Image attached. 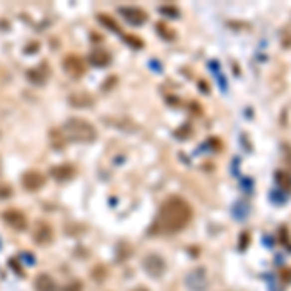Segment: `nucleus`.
I'll list each match as a JSON object with an SVG mask.
<instances>
[{"label": "nucleus", "mask_w": 291, "mask_h": 291, "mask_svg": "<svg viewBox=\"0 0 291 291\" xmlns=\"http://www.w3.org/2000/svg\"><path fill=\"white\" fill-rule=\"evenodd\" d=\"M190 219H192L190 204L181 196H171L161 204L157 216V227L165 233H177L190 223Z\"/></svg>", "instance_id": "f257e3e1"}, {"label": "nucleus", "mask_w": 291, "mask_h": 291, "mask_svg": "<svg viewBox=\"0 0 291 291\" xmlns=\"http://www.w3.org/2000/svg\"><path fill=\"white\" fill-rule=\"evenodd\" d=\"M62 132L66 134L68 140H72V142H84V144L93 142L97 138V128L93 127L90 121L82 119V117L68 119L64 123V127H62Z\"/></svg>", "instance_id": "f03ea898"}, {"label": "nucleus", "mask_w": 291, "mask_h": 291, "mask_svg": "<svg viewBox=\"0 0 291 291\" xmlns=\"http://www.w3.org/2000/svg\"><path fill=\"white\" fill-rule=\"evenodd\" d=\"M2 219H4L6 225H10V227L16 229V231H23V229H27V218H25L19 210H16V208L4 210V212H2Z\"/></svg>", "instance_id": "7ed1b4c3"}, {"label": "nucleus", "mask_w": 291, "mask_h": 291, "mask_svg": "<svg viewBox=\"0 0 291 291\" xmlns=\"http://www.w3.org/2000/svg\"><path fill=\"white\" fill-rule=\"evenodd\" d=\"M21 184H23V188L27 190V192H37V190H41L43 188V184H45V175L43 173H39V171H25L23 173V177H21Z\"/></svg>", "instance_id": "20e7f679"}, {"label": "nucleus", "mask_w": 291, "mask_h": 291, "mask_svg": "<svg viewBox=\"0 0 291 291\" xmlns=\"http://www.w3.org/2000/svg\"><path fill=\"white\" fill-rule=\"evenodd\" d=\"M144 270L151 278H159L165 272V260L159 255H153L151 253V255H147L144 258Z\"/></svg>", "instance_id": "39448f33"}, {"label": "nucleus", "mask_w": 291, "mask_h": 291, "mask_svg": "<svg viewBox=\"0 0 291 291\" xmlns=\"http://www.w3.org/2000/svg\"><path fill=\"white\" fill-rule=\"evenodd\" d=\"M62 68L66 70V74H70L72 78H80L86 72V64L78 55H68L62 60Z\"/></svg>", "instance_id": "423d86ee"}, {"label": "nucleus", "mask_w": 291, "mask_h": 291, "mask_svg": "<svg viewBox=\"0 0 291 291\" xmlns=\"http://www.w3.org/2000/svg\"><path fill=\"white\" fill-rule=\"evenodd\" d=\"M33 241L37 245H49L53 243V227L47 221H37L33 225Z\"/></svg>", "instance_id": "0eeeda50"}, {"label": "nucleus", "mask_w": 291, "mask_h": 291, "mask_svg": "<svg viewBox=\"0 0 291 291\" xmlns=\"http://www.w3.org/2000/svg\"><path fill=\"white\" fill-rule=\"evenodd\" d=\"M121 14L125 16L128 23H132V25H142L147 18V14H146L144 10H140V8H132V6H127V8H121Z\"/></svg>", "instance_id": "6e6552de"}, {"label": "nucleus", "mask_w": 291, "mask_h": 291, "mask_svg": "<svg viewBox=\"0 0 291 291\" xmlns=\"http://www.w3.org/2000/svg\"><path fill=\"white\" fill-rule=\"evenodd\" d=\"M33 290L35 291H58L56 288V282L49 276V274L41 272L35 276L33 280Z\"/></svg>", "instance_id": "1a4fd4ad"}, {"label": "nucleus", "mask_w": 291, "mask_h": 291, "mask_svg": "<svg viewBox=\"0 0 291 291\" xmlns=\"http://www.w3.org/2000/svg\"><path fill=\"white\" fill-rule=\"evenodd\" d=\"M51 175L55 177L56 181H68V179H72L74 175H76V167L70 163L56 165V167L51 169Z\"/></svg>", "instance_id": "9d476101"}, {"label": "nucleus", "mask_w": 291, "mask_h": 291, "mask_svg": "<svg viewBox=\"0 0 291 291\" xmlns=\"http://www.w3.org/2000/svg\"><path fill=\"white\" fill-rule=\"evenodd\" d=\"M90 60H91V64H95V66L101 68V66H107V64H109L111 56L105 49H93L90 55Z\"/></svg>", "instance_id": "9b49d317"}, {"label": "nucleus", "mask_w": 291, "mask_h": 291, "mask_svg": "<svg viewBox=\"0 0 291 291\" xmlns=\"http://www.w3.org/2000/svg\"><path fill=\"white\" fill-rule=\"evenodd\" d=\"M68 101H70V105H74V107H90V105H93V99H91V95H88V93H72L68 97Z\"/></svg>", "instance_id": "f8f14e48"}, {"label": "nucleus", "mask_w": 291, "mask_h": 291, "mask_svg": "<svg viewBox=\"0 0 291 291\" xmlns=\"http://www.w3.org/2000/svg\"><path fill=\"white\" fill-rule=\"evenodd\" d=\"M276 182L280 184V188L291 190V173H288V171H276Z\"/></svg>", "instance_id": "ddd939ff"}, {"label": "nucleus", "mask_w": 291, "mask_h": 291, "mask_svg": "<svg viewBox=\"0 0 291 291\" xmlns=\"http://www.w3.org/2000/svg\"><path fill=\"white\" fill-rule=\"evenodd\" d=\"M99 19H101V21H103L105 25H111V27H113L115 31H119V27H117V23H115L113 19H107V16H99Z\"/></svg>", "instance_id": "4468645a"}, {"label": "nucleus", "mask_w": 291, "mask_h": 291, "mask_svg": "<svg viewBox=\"0 0 291 291\" xmlns=\"http://www.w3.org/2000/svg\"><path fill=\"white\" fill-rule=\"evenodd\" d=\"M82 290H84L82 282H72V284L68 286V290H66V291H82Z\"/></svg>", "instance_id": "2eb2a0df"}, {"label": "nucleus", "mask_w": 291, "mask_h": 291, "mask_svg": "<svg viewBox=\"0 0 291 291\" xmlns=\"http://www.w3.org/2000/svg\"><path fill=\"white\" fill-rule=\"evenodd\" d=\"M241 245H239V247H241V249H245V245H247V241H251V237H249V233H247V231H245V233H241Z\"/></svg>", "instance_id": "dca6fc26"}, {"label": "nucleus", "mask_w": 291, "mask_h": 291, "mask_svg": "<svg viewBox=\"0 0 291 291\" xmlns=\"http://www.w3.org/2000/svg\"><path fill=\"white\" fill-rule=\"evenodd\" d=\"M132 291H149L147 288H144V286H138V288H134Z\"/></svg>", "instance_id": "f3484780"}]
</instances>
